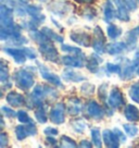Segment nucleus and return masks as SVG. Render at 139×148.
I'll use <instances>...</instances> for the list:
<instances>
[{
  "instance_id": "nucleus-1",
  "label": "nucleus",
  "mask_w": 139,
  "mask_h": 148,
  "mask_svg": "<svg viewBox=\"0 0 139 148\" xmlns=\"http://www.w3.org/2000/svg\"><path fill=\"white\" fill-rule=\"evenodd\" d=\"M58 97H59V92L55 88L48 86V85L38 84L34 87L29 97L27 98L26 106L29 109H34V108H37V107L44 106L45 101L55 100Z\"/></svg>"
},
{
  "instance_id": "nucleus-2",
  "label": "nucleus",
  "mask_w": 139,
  "mask_h": 148,
  "mask_svg": "<svg viewBox=\"0 0 139 148\" xmlns=\"http://www.w3.org/2000/svg\"><path fill=\"white\" fill-rule=\"evenodd\" d=\"M13 82L19 89L26 92L28 89H31L35 84L34 72L31 71L27 66L20 70H15V72L13 73Z\"/></svg>"
},
{
  "instance_id": "nucleus-3",
  "label": "nucleus",
  "mask_w": 139,
  "mask_h": 148,
  "mask_svg": "<svg viewBox=\"0 0 139 148\" xmlns=\"http://www.w3.org/2000/svg\"><path fill=\"white\" fill-rule=\"evenodd\" d=\"M39 52H40V55L45 60L57 63V64L61 63V57L59 56L58 49L55 47L53 42L51 40L40 44L39 45Z\"/></svg>"
},
{
  "instance_id": "nucleus-4",
  "label": "nucleus",
  "mask_w": 139,
  "mask_h": 148,
  "mask_svg": "<svg viewBox=\"0 0 139 148\" xmlns=\"http://www.w3.org/2000/svg\"><path fill=\"white\" fill-rule=\"evenodd\" d=\"M86 60H87V56L83 53V55H67L62 56L61 57V63L65 66L69 68H73V69H80L84 65L86 64Z\"/></svg>"
},
{
  "instance_id": "nucleus-5",
  "label": "nucleus",
  "mask_w": 139,
  "mask_h": 148,
  "mask_svg": "<svg viewBox=\"0 0 139 148\" xmlns=\"http://www.w3.org/2000/svg\"><path fill=\"white\" fill-rule=\"evenodd\" d=\"M85 112L86 114L91 118L96 121H100L102 120L104 116H106V109L102 106H100L96 100L93 99H90L88 100V102L86 103V107H85Z\"/></svg>"
},
{
  "instance_id": "nucleus-6",
  "label": "nucleus",
  "mask_w": 139,
  "mask_h": 148,
  "mask_svg": "<svg viewBox=\"0 0 139 148\" xmlns=\"http://www.w3.org/2000/svg\"><path fill=\"white\" fill-rule=\"evenodd\" d=\"M2 51L5 55L10 56L15 63L18 64H24L27 60V55H26V47H3Z\"/></svg>"
},
{
  "instance_id": "nucleus-7",
  "label": "nucleus",
  "mask_w": 139,
  "mask_h": 148,
  "mask_svg": "<svg viewBox=\"0 0 139 148\" xmlns=\"http://www.w3.org/2000/svg\"><path fill=\"white\" fill-rule=\"evenodd\" d=\"M37 66H38V70H39V73H40L42 77L45 79V81H47L48 83L52 84V85H55L56 87L64 88V85L62 83L60 76H58L56 73L51 72L46 65L42 64L40 62H37Z\"/></svg>"
},
{
  "instance_id": "nucleus-8",
  "label": "nucleus",
  "mask_w": 139,
  "mask_h": 148,
  "mask_svg": "<svg viewBox=\"0 0 139 148\" xmlns=\"http://www.w3.org/2000/svg\"><path fill=\"white\" fill-rule=\"evenodd\" d=\"M14 132H15V136L18 140H24L26 137H29V136H36L38 133L37 127L34 124V122L22 123L18 125L14 130Z\"/></svg>"
},
{
  "instance_id": "nucleus-9",
  "label": "nucleus",
  "mask_w": 139,
  "mask_h": 148,
  "mask_svg": "<svg viewBox=\"0 0 139 148\" xmlns=\"http://www.w3.org/2000/svg\"><path fill=\"white\" fill-rule=\"evenodd\" d=\"M65 112H66V106L64 102H58L51 108L49 112V120L53 124H62L65 122Z\"/></svg>"
},
{
  "instance_id": "nucleus-10",
  "label": "nucleus",
  "mask_w": 139,
  "mask_h": 148,
  "mask_svg": "<svg viewBox=\"0 0 139 148\" xmlns=\"http://www.w3.org/2000/svg\"><path fill=\"white\" fill-rule=\"evenodd\" d=\"M119 59L121 60V64H122V71L120 73L121 79H123V81L133 79L135 73H136V70H137V68L133 63V61H130L125 57H120Z\"/></svg>"
},
{
  "instance_id": "nucleus-11",
  "label": "nucleus",
  "mask_w": 139,
  "mask_h": 148,
  "mask_svg": "<svg viewBox=\"0 0 139 148\" xmlns=\"http://www.w3.org/2000/svg\"><path fill=\"white\" fill-rule=\"evenodd\" d=\"M93 34H95V39L93 40V48L95 52L98 53H104L107 52V46H106V37H104V33L101 29L100 26H96L93 29Z\"/></svg>"
},
{
  "instance_id": "nucleus-12",
  "label": "nucleus",
  "mask_w": 139,
  "mask_h": 148,
  "mask_svg": "<svg viewBox=\"0 0 139 148\" xmlns=\"http://www.w3.org/2000/svg\"><path fill=\"white\" fill-rule=\"evenodd\" d=\"M107 105L110 108H112V109H119V108H121V107H123L125 105L124 95L117 87H114L110 92L107 100Z\"/></svg>"
},
{
  "instance_id": "nucleus-13",
  "label": "nucleus",
  "mask_w": 139,
  "mask_h": 148,
  "mask_svg": "<svg viewBox=\"0 0 139 148\" xmlns=\"http://www.w3.org/2000/svg\"><path fill=\"white\" fill-rule=\"evenodd\" d=\"M14 10L9 5L1 3L0 5V25L1 27H10L14 24L13 21Z\"/></svg>"
},
{
  "instance_id": "nucleus-14",
  "label": "nucleus",
  "mask_w": 139,
  "mask_h": 148,
  "mask_svg": "<svg viewBox=\"0 0 139 148\" xmlns=\"http://www.w3.org/2000/svg\"><path fill=\"white\" fill-rule=\"evenodd\" d=\"M70 38L74 42H76L78 46L88 48V47H90L93 45L91 38L89 36V34H87L86 32L73 31V32H71V34H70Z\"/></svg>"
},
{
  "instance_id": "nucleus-15",
  "label": "nucleus",
  "mask_w": 139,
  "mask_h": 148,
  "mask_svg": "<svg viewBox=\"0 0 139 148\" xmlns=\"http://www.w3.org/2000/svg\"><path fill=\"white\" fill-rule=\"evenodd\" d=\"M102 139L103 144L109 148H119L121 145L120 139L113 130H104L102 132Z\"/></svg>"
},
{
  "instance_id": "nucleus-16",
  "label": "nucleus",
  "mask_w": 139,
  "mask_h": 148,
  "mask_svg": "<svg viewBox=\"0 0 139 148\" xmlns=\"http://www.w3.org/2000/svg\"><path fill=\"white\" fill-rule=\"evenodd\" d=\"M5 100L11 107L14 108H21L23 106H26L27 99L24 97L23 95H21L16 92H10L5 96Z\"/></svg>"
},
{
  "instance_id": "nucleus-17",
  "label": "nucleus",
  "mask_w": 139,
  "mask_h": 148,
  "mask_svg": "<svg viewBox=\"0 0 139 148\" xmlns=\"http://www.w3.org/2000/svg\"><path fill=\"white\" fill-rule=\"evenodd\" d=\"M102 61H103V59L100 57V53L95 52V53L89 56V58H87L85 66L87 68V70H88L90 73L98 74L99 73L100 63H102Z\"/></svg>"
},
{
  "instance_id": "nucleus-18",
  "label": "nucleus",
  "mask_w": 139,
  "mask_h": 148,
  "mask_svg": "<svg viewBox=\"0 0 139 148\" xmlns=\"http://www.w3.org/2000/svg\"><path fill=\"white\" fill-rule=\"evenodd\" d=\"M73 68H66L62 73V79L65 82H72V83H80V82H85L87 77L84 76L82 73L75 72L73 71Z\"/></svg>"
},
{
  "instance_id": "nucleus-19",
  "label": "nucleus",
  "mask_w": 139,
  "mask_h": 148,
  "mask_svg": "<svg viewBox=\"0 0 139 148\" xmlns=\"http://www.w3.org/2000/svg\"><path fill=\"white\" fill-rule=\"evenodd\" d=\"M48 10L57 16L63 18L67 12H70L71 5L67 2H53L48 5Z\"/></svg>"
},
{
  "instance_id": "nucleus-20",
  "label": "nucleus",
  "mask_w": 139,
  "mask_h": 148,
  "mask_svg": "<svg viewBox=\"0 0 139 148\" xmlns=\"http://www.w3.org/2000/svg\"><path fill=\"white\" fill-rule=\"evenodd\" d=\"M115 18H117V11H116L115 5L113 3V1L108 0L103 5V20L106 23L110 24Z\"/></svg>"
},
{
  "instance_id": "nucleus-21",
  "label": "nucleus",
  "mask_w": 139,
  "mask_h": 148,
  "mask_svg": "<svg viewBox=\"0 0 139 148\" xmlns=\"http://www.w3.org/2000/svg\"><path fill=\"white\" fill-rule=\"evenodd\" d=\"M113 3L115 5L116 11H117V18L122 22H128L130 20L129 10L126 7L123 0H112Z\"/></svg>"
},
{
  "instance_id": "nucleus-22",
  "label": "nucleus",
  "mask_w": 139,
  "mask_h": 148,
  "mask_svg": "<svg viewBox=\"0 0 139 148\" xmlns=\"http://www.w3.org/2000/svg\"><path fill=\"white\" fill-rule=\"evenodd\" d=\"M128 51L125 42H113L107 45V52L110 56H120Z\"/></svg>"
},
{
  "instance_id": "nucleus-23",
  "label": "nucleus",
  "mask_w": 139,
  "mask_h": 148,
  "mask_svg": "<svg viewBox=\"0 0 139 148\" xmlns=\"http://www.w3.org/2000/svg\"><path fill=\"white\" fill-rule=\"evenodd\" d=\"M125 42L127 45V48H128V51H133L135 50V48L137 47V42H138V38H139V26L130 29L126 33L125 36Z\"/></svg>"
},
{
  "instance_id": "nucleus-24",
  "label": "nucleus",
  "mask_w": 139,
  "mask_h": 148,
  "mask_svg": "<svg viewBox=\"0 0 139 148\" xmlns=\"http://www.w3.org/2000/svg\"><path fill=\"white\" fill-rule=\"evenodd\" d=\"M84 107L83 103L80 101V99L78 98H70L69 103L66 106V112L69 113L70 116H76L82 113Z\"/></svg>"
},
{
  "instance_id": "nucleus-25",
  "label": "nucleus",
  "mask_w": 139,
  "mask_h": 148,
  "mask_svg": "<svg viewBox=\"0 0 139 148\" xmlns=\"http://www.w3.org/2000/svg\"><path fill=\"white\" fill-rule=\"evenodd\" d=\"M124 116L129 122H139V109L134 105H127L124 109Z\"/></svg>"
},
{
  "instance_id": "nucleus-26",
  "label": "nucleus",
  "mask_w": 139,
  "mask_h": 148,
  "mask_svg": "<svg viewBox=\"0 0 139 148\" xmlns=\"http://www.w3.org/2000/svg\"><path fill=\"white\" fill-rule=\"evenodd\" d=\"M71 126L74 130V132L78 133V134H83L87 127V123L83 118H75L71 121Z\"/></svg>"
},
{
  "instance_id": "nucleus-27",
  "label": "nucleus",
  "mask_w": 139,
  "mask_h": 148,
  "mask_svg": "<svg viewBox=\"0 0 139 148\" xmlns=\"http://www.w3.org/2000/svg\"><path fill=\"white\" fill-rule=\"evenodd\" d=\"M28 35L32 38L35 42H37L38 45H40L42 42H46L48 40H50L48 37L45 35V33L42 31H38V29H33V31H29L28 32Z\"/></svg>"
},
{
  "instance_id": "nucleus-28",
  "label": "nucleus",
  "mask_w": 139,
  "mask_h": 148,
  "mask_svg": "<svg viewBox=\"0 0 139 148\" xmlns=\"http://www.w3.org/2000/svg\"><path fill=\"white\" fill-rule=\"evenodd\" d=\"M122 33H123L122 28H121L120 26L115 25V24L110 23L109 25H108L107 34H108V36H109V38H110V39H112V40H115V39H117V38L122 35Z\"/></svg>"
},
{
  "instance_id": "nucleus-29",
  "label": "nucleus",
  "mask_w": 139,
  "mask_h": 148,
  "mask_svg": "<svg viewBox=\"0 0 139 148\" xmlns=\"http://www.w3.org/2000/svg\"><path fill=\"white\" fill-rule=\"evenodd\" d=\"M42 31L44 33H45V35H46L49 39H50L51 42H60V44H62V42H64V38L61 36V35H59L58 33H56L53 29H51V28L49 27H42Z\"/></svg>"
},
{
  "instance_id": "nucleus-30",
  "label": "nucleus",
  "mask_w": 139,
  "mask_h": 148,
  "mask_svg": "<svg viewBox=\"0 0 139 148\" xmlns=\"http://www.w3.org/2000/svg\"><path fill=\"white\" fill-rule=\"evenodd\" d=\"M48 114H47V110H46V106L44 105V106H40V107H37L36 108V110H35V119L39 122V123H46L47 121H48Z\"/></svg>"
},
{
  "instance_id": "nucleus-31",
  "label": "nucleus",
  "mask_w": 139,
  "mask_h": 148,
  "mask_svg": "<svg viewBox=\"0 0 139 148\" xmlns=\"http://www.w3.org/2000/svg\"><path fill=\"white\" fill-rule=\"evenodd\" d=\"M91 140L93 144L96 147H102V143H103V139H102V134L100 133V130L98 127H93L91 129Z\"/></svg>"
},
{
  "instance_id": "nucleus-32",
  "label": "nucleus",
  "mask_w": 139,
  "mask_h": 148,
  "mask_svg": "<svg viewBox=\"0 0 139 148\" xmlns=\"http://www.w3.org/2000/svg\"><path fill=\"white\" fill-rule=\"evenodd\" d=\"M0 82H1V84L10 82L9 68L7 66L3 60L1 61V65H0Z\"/></svg>"
},
{
  "instance_id": "nucleus-33",
  "label": "nucleus",
  "mask_w": 139,
  "mask_h": 148,
  "mask_svg": "<svg viewBox=\"0 0 139 148\" xmlns=\"http://www.w3.org/2000/svg\"><path fill=\"white\" fill-rule=\"evenodd\" d=\"M128 95L133 101L139 103V82L134 83L128 89Z\"/></svg>"
},
{
  "instance_id": "nucleus-34",
  "label": "nucleus",
  "mask_w": 139,
  "mask_h": 148,
  "mask_svg": "<svg viewBox=\"0 0 139 148\" xmlns=\"http://www.w3.org/2000/svg\"><path fill=\"white\" fill-rule=\"evenodd\" d=\"M60 147L63 148H74L77 147V144L73 138H71L66 135H62L60 138Z\"/></svg>"
},
{
  "instance_id": "nucleus-35",
  "label": "nucleus",
  "mask_w": 139,
  "mask_h": 148,
  "mask_svg": "<svg viewBox=\"0 0 139 148\" xmlns=\"http://www.w3.org/2000/svg\"><path fill=\"white\" fill-rule=\"evenodd\" d=\"M8 45L10 47H22L24 45H26L28 42V40L24 36H19V37H14L11 38L9 40H7Z\"/></svg>"
},
{
  "instance_id": "nucleus-36",
  "label": "nucleus",
  "mask_w": 139,
  "mask_h": 148,
  "mask_svg": "<svg viewBox=\"0 0 139 148\" xmlns=\"http://www.w3.org/2000/svg\"><path fill=\"white\" fill-rule=\"evenodd\" d=\"M95 90H96L95 85L91 83H89V82H85V83L82 85V87H80V92L83 94L84 96H86V97H89V96L93 95V94H95Z\"/></svg>"
},
{
  "instance_id": "nucleus-37",
  "label": "nucleus",
  "mask_w": 139,
  "mask_h": 148,
  "mask_svg": "<svg viewBox=\"0 0 139 148\" xmlns=\"http://www.w3.org/2000/svg\"><path fill=\"white\" fill-rule=\"evenodd\" d=\"M104 71L107 72V75L110 74H120L122 71V65L119 63H111V62H108L106 64Z\"/></svg>"
},
{
  "instance_id": "nucleus-38",
  "label": "nucleus",
  "mask_w": 139,
  "mask_h": 148,
  "mask_svg": "<svg viewBox=\"0 0 139 148\" xmlns=\"http://www.w3.org/2000/svg\"><path fill=\"white\" fill-rule=\"evenodd\" d=\"M98 97L101 100L102 102L107 103L108 97H109V94H108V84L103 83L101 84L99 88H98Z\"/></svg>"
},
{
  "instance_id": "nucleus-39",
  "label": "nucleus",
  "mask_w": 139,
  "mask_h": 148,
  "mask_svg": "<svg viewBox=\"0 0 139 148\" xmlns=\"http://www.w3.org/2000/svg\"><path fill=\"white\" fill-rule=\"evenodd\" d=\"M61 50L63 52L70 53V55H83V50L79 47H74V46H69V45H62L61 46Z\"/></svg>"
},
{
  "instance_id": "nucleus-40",
  "label": "nucleus",
  "mask_w": 139,
  "mask_h": 148,
  "mask_svg": "<svg viewBox=\"0 0 139 148\" xmlns=\"http://www.w3.org/2000/svg\"><path fill=\"white\" fill-rule=\"evenodd\" d=\"M42 5H26V10H27V14L32 18V16H36L42 13Z\"/></svg>"
},
{
  "instance_id": "nucleus-41",
  "label": "nucleus",
  "mask_w": 139,
  "mask_h": 148,
  "mask_svg": "<svg viewBox=\"0 0 139 148\" xmlns=\"http://www.w3.org/2000/svg\"><path fill=\"white\" fill-rule=\"evenodd\" d=\"M83 16L87 21L91 22L93 18L97 16V11H96V9L91 8V7H87V8H85L83 10Z\"/></svg>"
},
{
  "instance_id": "nucleus-42",
  "label": "nucleus",
  "mask_w": 139,
  "mask_h": 148,
  "mask_svg": "<svg viewBox=\"0 0 139 148\" xmlns=\"http://www.w3.org/2000/svg\"><path fill=\"white\" fill-rule=\"evenodd\" d=\"M123 127L125 130V133L129 137H135L136 135L138 134V127L134 124H128V123H126V124L123 125Z\"/></svg>"
},
{
  "instance_id": "nucleus-43",
  "label": "nucleus",
  "mask_w": 139,
  "mask_h": 148,
  "mask_svg": "<svg viewBox=\"0 0 139 148\" xmlns=\"http://www.w3.org/2000/svg\"><path fill=\"white\" fill-rule=\"evenodd\" d=\"M18 120L21 122V123H31L33 122V119L28 116V113L24 110H19L18 111Z\"/></svg>"
},
{
  "instance_id": "nucleus-44",
  "label": "nucleus",
  "mask_w": 139,
  "mask_h": 148,
  "mask_svg": "<svg viewBox=\"0 0 139 148\" xmlns=\"http://www.w3.org/2000/svg\"><path fill=\"white\" fill-rule=\"evenodd\" d=\"M1 113H2V116H5V118H11V119L18 116V112H15L13 109L8 108V107H5V106L1 107Z\"/></svg>"
},
{
  "instance_id": "nucleus-45",
  "label": "nucleus",
  "mask_w": 139,
  "mask_h": 148,
  "mask_svg": "<svg viewBox=\"0 0 139 148\" xmlns=\"http://www.w3.org/2000/svg\"><path fill=\"white\" fill-rule=\"evenodd\" d=\"M129 11H135L138 7V0H123Z\"/></svg>"
},
{
  "instance_id": "nucleus-46",
  "label": "nucleus",
  "mask_w": 139,
  "mask_h": 148,
  "mask_svg": "<svg viewBox=\"0 0 139 148\" xmlns=\"http://www.w3.org/2000/svg\"><path fill=\"white\" fill-rule=\"evenodd\" d=\"M44 134L46 136H57L59 134V131L56 127H52V126H48L44 130Z\"/></svg>"
},
{
  "instance_id": "nucleus-47",
  "label": "nucleus",
  "mask_w": 139,
  "mask_h": 148,
  "mask_svg": "<svg viewBox=\"0 0 139 148\" xmlns=\"http://www.w3.org/2000/svg\"><path fill=\"white\" fill-rule=\"evenodd\" d=\"M9 145V136L5 132H1L0 134V147H7Z\"/></svg>"
},
{
  "instance_id": "nucleus-48",
  "label": "nucleus",
  "mask_w": 139,
  "mask_h": 148,
  "mask_svg": "<svg viewBox=\"0 0 139 148\" xmlns=\"http://www.w3.org/2000/svg\"><path fill=\"white\" fill-rule=\"evenodd\" d=\"M113 131H114V133L116 134V136L119 137V139H120L121 144H124L126 143V140H127V137H126V135L121 131L120 129H117V127H114L113 129Z\"/></svg>"
},
{
  "instance_id": "nucleus-49",
  "label": "nucleus",
  "mask_w": 139,
  "mask_h": 148,
  "mask_svg": "<svg viewBox=\"0 0 139 148\" xmlns=\"http://www.w3.org/2000/svg\"><path fill=\"white\" fill-rule=\"evenodd\" d=\"M26 55H27V59L29 60H35L37 58V52L31 47H26Z\"/></svg>"
},
{
  "instance_id": "nucleus-50",
  "label": "nucleus",
  "mask_w": 139,
  "mask_h": 148,
  "mask_svg": "<svg viewBox=\"0 0 139 148\" xmlns=\"http://www.w3.org/2000/svg\"><path fill=\"white\" fill-rule=\"evenodd\" d=\"M57 139L55 138V136L52 137V136H47L46 138V144L48 146H52V147H56L57 146Z\"/></svg>"
},
{
  "instance_id": "nucleus-51",
  "label": "nucleus",
  "mask_w": 139,
  "mask_h": 148,
  "mask_svg": "<svg viewBox=\"0 0 139 148\" xmlns=\"http://www.w3.org/2000/svg\"><path fill=\"white\" fill-rule=\"evenodd\" d=\"M79 147H87V148H91L93 147V144L90 143L89 140H87V139H83L80 143H79V145H78Z\"/></svg>"
},
{
  "instance_id": "nucleus-52",
  "label": "nucleus",
  "mask_w": 139,
  "mask_h": 148,
  "mask_svg": "<svg viewBox=\"0 0 139 148\" xmlns=\"http://www.w3.org/2000/svg\"><path fill=\"white\" fill-rule=\"evenodd\" d=\"M96 0H75V2H77L79 5H93L95 3Z\"/></svg>"
},
{
  "instance_id": "nucleus-53",
  "label": "nucleus",
  "mask_w": 139,
  "mask_h": 148,
  "mask_svg": "<svg viewBox=\"0 0 139 148\" xmlns=\"http://www.w3.org/2000/svg\"><path fill=\"white\" fill-rule=\"evenodd\" d=\"M133 63H134V65L136 66V68H138L139 66V50L135 53V57H134V59H133Z\"/></svg>"
},
{
  "instance_id": "nucleus-54",
  "label": "nucleus",
  "mask_w": 139,
  "mask_h": 148,
  "mask_svg": "<svg viewBox=\"0 0 139 148\" xmlns=\"http://www.w3.org/2000/svg\"><path fill=\"white\" fill-rule=\"evenodd\" d=\"M51 22H52V23L55 24V25H56L57 27H59V28H60V29H62V28H63V27H62V25H61V24L58 23V22H57L56 20H55V18H51Z\"/></svg>"
},
{
  "instance_id": "nucleus-55",
  "label": "nucleus",
  "mask_w": 139,
  "mask_h": 148,
  "mask_svg": "<svg viewBox=\"0 0 139 148\" xmlns=\"http://www.w3.org/2000/svg\"><path fill=\"white\" fill-rule=\"evenodd\" d=\"M75 20H76V18H74V16H73V18H69V21H67V23H69V24H73V23H75V22H76Z\"/></svg>"
},
{
  "instance_id": "nucleus-56",
  "label": "nucleus",
  "mask_w": 139,
  "mask_h": 148,
  "mask_svg": "<svg viewBox=\"0 0 139 148\" xmlns=\"http://www.w3.org/2000/svg\"><path fill=\"white\" fill-rule=\"evenodd\" d=\"M19 1L23 2V3H25V5H27L28 2H31V0H19Z\"/></svg>"
},
{
  "instance_id": "nucleus-57",
  "label": "nucleus",
  "mask_w": 139,
  "mask_h": 148,
  "mask_svg": "<svg viewBox=\"0 0 139 148\" xmlns=\"http://www.w3.org/2000/svg\"><path fill=\"white\" fill-rule=\"evenodd\" d=\"M136 73H137V75H139V66L137 68V70H136Z\"/></svg>"
},
{
  "instance_id": "nucleus-58",
  "label": "nucleus",
  "mask_w": 139,
  "mask_h": 148,
  "mask_svg": "<svg viewBox=\"0 0 139 148\" xmlns=\"http://www.w3.org/2000/svg\"><path fill=\"white\" fill-rule=\"evenodd\" d=\"M59 1H63V0H59Z\"/></svg>"
},
{
  "instance_id": "nucleus-59",
  "label": "nucleus",
  "mask_w": 139,
  "mask_h": 148,
  "mask_svg": "<svg viewBox=\"0 0 139 148\" xmlns=\"http://www.w3.org/2000/svg\"><path fill=\"white\" fill-rule=\"evenodd\" d=\"M138 5H139V0H138Z\"/></svg>"
},
{
  "instance_id": "nucleus-60",
  "label": "nucleus",
  "mask_w": 139,
  "mask_h": 148,
  "mask_svg": "<svg viewBox=\"0 0 139 148\" xmlns=\"http://www.w3.org/2000/svg\"><path fill=\"white\" fill-rule=\"evenodd\" d=\"M138 50H139V46H138Z\"/></svg>"
}]
</instances>
